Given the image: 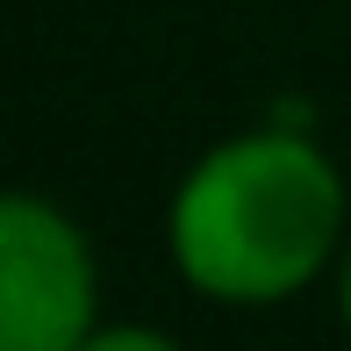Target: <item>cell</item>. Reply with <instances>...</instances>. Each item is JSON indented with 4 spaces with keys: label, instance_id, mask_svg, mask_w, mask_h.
Wrapping results in <instances>:
<instances>
[{
    "label": "cell",
    "instance_id": "cell-1",
    "mask_svg": "<svg viewBox=\"0 0 351 351\" xmlns=\"http://www.w3.org/2000/svg\"><path fill=\"white\" fill-rule=\"evenodd\" d=\"M337 172L301 136H244L201 158L172 208V251L186 280L222 301L294 294L337 244Z\"/></svg>",
    "mask_w": 351,
    "mask_h": 351
},
{
    "label": "cell",
    "instance_id": "cell-2",
    "mask_svg": "<svg viewBox=\"0 0 351 351\" xmlns=\"http://www.w3.org/2000/svg\"><path fill=\"white\" fill-rule=\"evenodd\" d=\"M93 265L65 215L0 201V351H79L93 337Z\"/></svg>",
    "mask_w": 351,
    "mask_h": 351
},
{
    "label": "cell",
    "instance_id": "cell-3",
    "mask_svg": "<svg viewBox=\"0 0 351 351\" xmlns=\"http://www.w3.org/2000/svg\"><path fill=\"white\" fill-rule=\"evenodd\" d=\"M79 351H180V344L151 337V330H101V337H86Z\"/></svg>",
    "mask_w": 351,
    "mask_h": 351
},
{
    "label": "cell",
    "instance_id": "cell-4",
    "mask_svg": "<svg viewBox=\"0 0 351 351\" xmlns=\"http://www.w3.org/2000/svg\"><path fill=\"white\" fill-rule=\"evenodd\" d=\"M344 315H351V265H344Z\"/></svg>",
    "mask_w": 351,
    "mask_h": 351
}]
</instances>
